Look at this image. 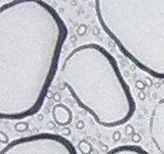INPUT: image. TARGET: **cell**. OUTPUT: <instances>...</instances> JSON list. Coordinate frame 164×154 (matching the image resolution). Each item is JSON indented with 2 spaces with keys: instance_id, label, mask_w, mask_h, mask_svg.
Masks as SVG:
<instances>
[{
  "instance_id": "obj_23",
  "label": "cell",
  "mask_w": 164,
  "mask_h": 154,
  "mask_svg": "<svg viewBox=\"0 0 164 154\" xmlns=\"http://www.w3.org/2000/svg\"><path fill=\"white\" fill-rule=\"evenodd\" d=\"M71 41H72V42H75V41H76V36H72V37H71Z\"/></svg>"
},
{
  "instance_id": "obj_12",
  "label": "cell",
  "mask_w": 164,
  "mask_h": 154,
  "mask_svg": "<svg viewBox=\"0 0 164 154\" xmlns=\"http://www.w3.org/2000/svg\"><path fill=\"white\" fill-rule=\"evenodd\" d=\"M124 132H125V134H126L127 137H131V134L135 132V128H133L132 125L128 124V125H126V127H125Z\"/></svg>"
},
{
  "instance_id": "obj_2",
  "label": "cell",
  "mask_w": 164,
  "mask_h": 154,
  "mask_svg": "<svg viewBox=\"0 0 164 154\" xmlns=\"http://www.w3.org/2000/svg\"><path fill=\"white\" fill-rule=\"evenodd\" d=\"M60 80L77 105L104 127L127 123L137 104L116 59L96 43L79 45L60 69Z\"/></svg>"
},
{
  "instance_id": "obj_7",
  "label": "cell",
  "mask_w": 164,
  "mask_h": 154,
  "mask_svg": "<svg viewBox=\"0 0 164 154\" xmlns=\"http://www.w3.org/2000/svg\"><path fill=\"white\" fill-rule=\"evenodd\" d=\"M146 154L148 151L139 145H122L108 151V154Z\"/></svg>"
},
{
  "instance_id": "obj_16",
  "label": "cell",
  "mask_w": 164,
  "mask_h": 154,
  "mask_svg": "<svg viewBox=\"0 0 164 154\" xmlns=\"http://www.w3.org/2000/svg\"><path fill=\"white\" fill-rule=\"evenodd\" d=\"M52 100L56 103H61L62 97L61 95H60V93H54V95H52Z\"/></svg>"
},
{
  "instance_id": "obj_10",
  "label": "cell",
  "mask_w": 164,
  "mask_h": 154,
  "mask_svg": "<svg viewBox=\"0 0 164 154\" xmlns=\"http://www.w3.org/2000/svg\"><path fill=\"white\" fill-rule=\"evenodd\" d=\"M86 32H87V25L85 24H80L76 29V34L78 36H83L86 34Z\"/></svg>"
},
{
  "instance_id": "obj_19",
  "label": "cell",
  "mask_w": 164,
  "mask_h": 154,
  "mask_svg": "<svg viewBox=\"0 0 164 154\" xmlns=\"http://www.w3.org/2000/svg\"><path fill=\"white\" fill-rule=\"evenodd\" d=\"M137 98H139L140 101H145V99H146V93L143 91H140V93H137Z\"/></svg>"
},
{
  "instance_id": "obj_22",
  "label": "cell",
  "mask_w": 164,
  "mask_h": 154,
  "mask_svg": "<svg viewBox=\"0 0 164 154\" xmlns=\"http://www.w3.org/2000/svg\"><path fill=\"white\" fill-rule=\"evenodd\" d=\"M48 126H49V128H54V122H52H52L49 121V122H48Z\"/></svg>"
},
{
  "instance_id": "obj_21",
  "label": "cell",
  "mask_w": 164,
  "mask_h": 154,
  "mask_svg": "<svg viewBox=\"0 0 164 154\" xmlns=\"http://www.w3.org/2000/svg\"><path fill=\"white\" fill-rule=\"evenodd\" d=\"M52 95H54V93H52V91H48V93H46V99H52Z\"/></svg>"
},
{
  "instance_id": "obj_11",
  "label": "cell",
  "mask_w": 164,
  "mask_h": 154,
  "mask_svg": "<svg viewBox=\"0 0 164 154\" xmlns=\"http://www.w3.org/2000/svg\"><path fill=\"white\" fill-rule=\"evenodd\" d=\"M9 142V138L6 134H5L3 130H0V143H4V144H7Z\"/></svg>"
},
{
  "instance_id": "obj_20",
  "label": "cell",
  "mask_w": 164,
  "mask_h": 154,
  "mask_svg": "<svg viewBox=\"0 0 164 154\" xmlns=\"http://www.w3.org/2000/svg\"><path fill=\"white\" fill-rule=\"evenodd\" d=\"M146 81H147V83H145L146 85L151 86V85H152V84H153V83H152V81H151V79H150L149 77H147V78H146Z\"/></svg>"
},
{
  "instance_id": "obj_9",
  "label": "cell",
  "mask_w": 164,
  "mask_h": 154,
  "mask_svg": "<svg viewBox=\"0 0 164 154\" xmlns=\"http://www.w3.org/2000/svg\"><path fill=\"white\" fill-rule=\"evenodd\" d=\"M15 130L17 132H26L29 130V123L26 121H19L17 123H15Z\"/></svg>"
},
{
  "instance_id": "obj_6",
  "label": "cell",
  "mask_w": 164,
  "mask_h": 154,
  "mask_svg": "<svg viewBox=\"0 0 164 154\" xmlns=\"http://www.w3.org/2000/svg\"><path fill=\"white\" fill-rule=\"evenodd\" d=\"M52 117L54 123L60 126H68L73 120V112L68 106L62 103H56L52 107Z\"/></svg>"
},
{
  "instance_id": "obj_1",
  "label": "cell",
  "mask_w": 164,
  "mask_h": 154,
  "mask_svg": "<svg viewBox=\"0 0 164 154\" xmlns=\"http://www.w3.org/2000/svg\"><path fill=\"white\" fill-rule=\"evenodd\" d=\"M68 27L44 0L0 6V118L22 120L40 111L54 79Z\"/></svg>"
},
{
  "instance_id": "obj_8",
  "label": "cell",
  "mask_w": 164,
  "mask_h": 154,
  "mask_svg": "<svg viewBox=\"0 0 164 154\" xmlns=\"http://www.w3.org/2000/svg\"><path fill=\"white\" fill-rule=\"evenodd\" d=\"M77 150L82 154H90L93 152V146L90 142L86 140H81L77 145Z\"/></svg>"
},
{
  "instance_id": "obj_5",
  "label": "cell",
  "mask_w": 164,
  "mask_h": 154,
  "mask_svg": "<svg viewBox=\"0 0 164 154\" xmlns=\"http://www.w3.org/2000/svg\"><path fill=\"white\" fill-rule=\"evenodd\" d=\"M150 138L156 150L164 154V98L152 108L149 119Z\"/></svg>"
},
{
  "instance_id": "obj_17",
  "label": "cell",
  "mask_w": 164,
  "mask_h": 154,
  "mask_svg": "<svg viewBox=\"0 0 164 154\" xmlns=\"http://www.w3.org/2000/svg\"><path fill=\"white\" fill-rule=\"evenodd\" d=\"M84 126H85V122L83 120H78L76 122V128L77 130H83Z\"/></svg>"
},
{
  "instance_id": "obj_24",
  "label": "cell",
  "mask_w": 164,
  "mask_h": 154,
  "mask_svg": "<svg viewBox=\"0 0 164 154\" xmlns=\"http://www.w3.org/2000/svg\"><path fill=\"white\" fill-rule=\"evenodd\" d=\"M83 1H87V0H83Z\"/></svg>"
},
{
  "instance_id": "obj_15",
  "label": "cell",
  "mask_w": 164,
  "mask_h": 154,
  "mask_svg": "<svg viewBox=\"0 0 164 154\" xmlns=\"http://www.w3.org/2000/svg\"><path fill=\"white\" fill-rule=\"evenodd\" d=\"M121 139V132L119 130H115L114 134H112V140L114 142H118V141H120Z\"/></svg>"
},
{
  "instance_id": "obj_14",
  "label": "cell",
  "mask_w": 164,
  "mask_h": 154,
  "mask_svg": "<svg viewBox=\"0 0 164 154\" xmlns=\"http://www.w3.org/2000/svg\"><path fill=\"white\" fill-rule=\"evenodd\" d=\"M135 88L139 89V91H144L145 87H146V84H145V82H143V81L137 80L135 83Z\"/></svg>"
},
{
  "instance_id": "obj_13",
  "label": "cell",
  "mask_w": 164,
  "mask_h": 154,
  "mask_svg": "<svg viewBox=\"0 0 164 154\" xmlns=\"http://www.w3.org/2000/svg\"><path fill=\"white\" fill-rule=\"evenodd\" d=\"M131 141L135 143H140L142 141V136L140 134H137V132H133L131 134Z\"/></svg>"
},
{
  "instance_id": "obj_3",
  "label": "cell",
  "mask_w": 164,
  "mask_h": 154,
  "mask_svg": "<svg viewBox=\"0 0 164 154\" xmlns=\"http://www.w3.org/2000/svg\"><path fill=\"white\" fill-rule=\"evenodd\" d=\"M100 27L139 69L164 79V0H94Z\"/></svg>"
},
{
  "instance_id": "obj_18",
  "label": "cell",
  "mask_w": 164,
  "mask_h": 154,
  "mask_svg": "<svg viewBox=\"0 0 164 154\" xmlns=\"http://www.w3.org/2000/svg\"><path fill=\"white\" fill-rule=\"evenodd\" d=\"M62 134H64V136H70L71 134V130L68 126H64V128L62 130Z\"/></svg>"
},
{
  "instance_id": "obj_4",
  "label": "cell",
  "mask_w": 164,
  "mask_h": 154,
  "mask_svg": "<svg viewBox=\"0 0 164 154\" xmlns=\"http://www.w3.org/2000/svg\"><path fill=\"white\" fill-rule=\"evenodd\" d=\"M68 139L56 134H32L8 142L0 154H77Z\"/></svg>"
}]
</instances>
